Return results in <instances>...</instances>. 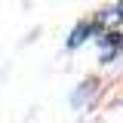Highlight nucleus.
Instances as JSON below:
<instances>
[{"instance_id":"obj_1","label":"nucleus","mask_w":123,"mask_h":123,"mask_svg":"<svg viewBox=\"0 0 123 123\" xmlns=\"http://www.w3.org/2000/svg\"><path fill=\"white\" fill-rule=\"evenodd\" d=\"M89 25H86V22H83V25H77V31H71V37H68V46H80L83 43V40H86V34H89Z\"/></svg>"}]
</instances>
